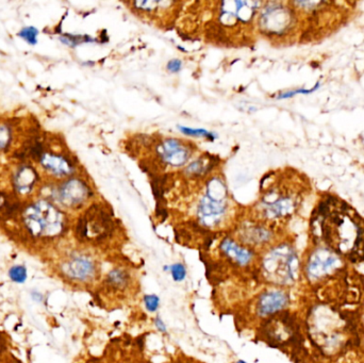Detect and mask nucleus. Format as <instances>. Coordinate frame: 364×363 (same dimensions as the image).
I'll list each match as a JSON object with an SVG mask.
<instances>
[{
    "mask_svg": "<svg viewBox=\"0 0 364 363\" xmlns=\"http://www.w3.org/2000/svg\"><path fill=\"white\" fill-rule=\"evenodd\" d=\"M40 175L38 171L32 166V165H22L14 173L13 187L15 190V193L18 195H28L34 191L36 183H39Z\"/></svg>",
    "mask_w": 364,
    "mask_h": 363,
    "instance_id": "nucleus-16",
    "label": "nucleus"
},
{
    "mask_svg": "<svg viewBox=\"0 0 364 363\" xmlns=\"http://www.w3.org/2000/svg\"><path fill=\"white\" fill-rule=\"evenodd\" d=\"M229 193L221 177L212 176L205 183V193L199 198L197 218L201 226L215 228L225 220L229 211Z\"/></svg>",
    "mask_w": 364,
    "mask_h": 363,
    "instance_id": "nucleus-4",
    "label": "nucleus"
},
{
    "mask_svg": "<svg viewBox=\"0 0 364 363\" xmlns=\"http://www.w3.org/2000/svg\"><path fill=\"white\" fill-rule=\"evenodd\" d=\"M236 363H246L245 361H243V360H240V361H238V362Z\"/></svg>",
    "mask_w": 364,
    "mask_h": 363,
    "instance_id": "nucleus-28",
    "label": "nucleus"
},
{
    "mask_svg": "<svg viewBox=\"0 0 364 363\" xmlns=\"http://www.w3.org/2000/svg\"><path fill=\"white\" fill-rule=\"evenodd\" d=\"M18 37L30 45L38 43L39 31L34 27H25L18 32Z\"/></svg>",
    "mask_w": 364,
    "mask_h": 363,
    "instance_id": "nucleus-21",
    "label": "nucleus"
},
{
    "mask_svg": "<svg viewBox=\"0 0 364 363\" xmlns=\"http://www.w3.org/2000/svg\"><path fill=\"white\" fill-rule=\"evenodd\" d=\"M170 271L172 274L173 279L177 282H184L187 277V269L184 264L175 263L170 267H164V271Z\"/></svg>",
    "mask_w": 364,
    "mask_h": 363,
    "instance_id": "nucleus-22",
    "label": "nucleus"
},
{
    "mask_svg": "<svg viewBox=\"0 0 364 363\" xmlns=\"http://www.w3.org/2000/svg\"><path fill=\"white\" fill-rule=\"evenodd\" d=\"M10 277L15 282H24L27 277L26 269L24 267H20V265L12 268L11 271H10Z\"/></svg>",
    "mask_w": 364,
    "mask_h": 363,
    "instance_id": "nucleus-24",
    "label": "nucleus"
},
{
    "mask_svg": "<svg viewBox=\"0 0 364 363\" xmlns=\"http://www.w3.org/2000/svg\"><path fill=\"white\" fill-rule=\"evenodd\" d=\"M62 271L69 279L86 282L94 279L97 273V265L92 258L82 253H76L62 265Z\"/></svg>",
    "mask_w": 364,
    "mask_h": 363,
    "instance_id": "nucleus-11",
    "label": "nucleus"
},
{
    "mask_svg": "<svg viewBox=\"0 0 364 363\" xmlns=\"http://www.w3.org/2000/svg\"><path fill=\"white\" fill-rule=\"evenodd\" d=\"M179 130H180L184 135L188 136V137L195 138H205L207 140L217 139V135L213 132L208 131V130L203 129V128H190L184 127V126H179Z\"/></svg>",
    "mask_w": 364,
    "mask_h": 363,
    "instance_id": "nucleus-19",
    "label": "nucleus"
},
{
    "mask_svg": "<svg viewBox=\"0 0 364 363\" xmlns=\"http://www.w3.org/2000/svg\"><path fill=\"white\" fill-rule=\"evenodd\" d=\"M267 178L256 206L259 220L274 223L291 218L311 190L309 179L296 170L278 171Z\"/></svg>",
    "mask_w": 364,
    "mask_h": 363,
    "instance_id": "nucleus-2",
    "label": "nucleus"
},
{
    "mask_svg": "<svg viewBox=\"0 0 364 363\" xmlns=\"http://www.w3.org/2000/svg\"><path fill=\"white\" fill-rule=\"evenodd\" d=\"M41 166L45 172L55 178L65 179L75 174L76 165L69 157L59 152H45L41 156Z\"/></svg>",
    "mask_w": 364,
    "mask_h": 363,
    "instance_id": "nucleus-12",
    "label": "nucleus"
},
{
    "mask_svg": "<svg viewBox=\"0 0 364 363\" xmlns=\"http://www.w3.org/2000/svg\"><path fill=\"white\" fill-rule=\"evenodd\" d=\"M166 70H168L170 73H178V72H180L181 70H182V62L178 59L170 60V61L168 62V65H166Z\"/></svg>",
    "mask_w": 364,
    "mask_h": 363,
    "instance_id": "nucleus-26",
    "label": "nucleus"
},
{
    "mask_svg": "<svg viewBox=\"0 0 364 363\" xmlns=\"http://www.w3.org/2000/svg\"><path fill=\"white\" fill-rule=\"evenodd\" d=\"M273 232L269 227L260 220H248L241 224L238 228V240L243 245L261 246L271 240Z\"/></svg>",
    "mask_w": 364,
    "mask_h": 363,
    "instance_id": "nucleus-13",
    "label": "nucleus"
},
{
    "mask_svg": "<svg viewBox=\"0 0 364 363\" xmlns=\"http://www.w3.org/2000/svg\"><path fill=\"white\" fill-rule=\"evenodd\" d=\"M156 154L164 164L180 168L192 156V143L186 144L176 138H166L156 146Z\"/></svg>",
    "mask_w": 364,
    "mask_h": 363,
    "instance_id": "nucleus-9",
    "label": "nucleus"
},
{
    "mask_svg": "<svg viewBox=\"0 0 364 363\" xmlns=\"http://www.w3.org/2000/svg\"><path fill=\"white\" fill-rule=\"evenodd\" d=\"M93 196L86 180L77 177L65 179L51 191L53 203L67 209H78Z\"/></svg>",
    "mask_w": 364,
    "mask_h": 363,
    "instance_id": "nucleus-8",
    "label": "nucleus"
},
{
    "mask_svg": "<svg viewBox=\"0 0 364 363\" xmlns=\"http://www.w3.org/2000/svg\"><path fill=\"white\" fill-rule=\"evenodd\" d=\"M289 304V296L283 291H267L259 296L257 313L259 317H267L283 310Z\"/></svg>",
    "mask_w": 364,
    "mask_h": 363,
    "instance_id": "nucleus-14",
    "label": "nucleus"
},
{
    "mask_svg": "<svg viewBox=\"0 0 364 363\" xmlns=\"http://www.w3.org/2000/svg\"><path fill=\"white\" fill-rule=\"evenodd\" d=\"M288 5V4H287ZM283 3H269L261 8L258 15V26L265 36H288L297 24L296 10Z\"/></svg>",
    "mask_w": 364,
    "mask_h": 363,
    "instance_id": "nucleus-6",
    "label": "nucleus"
},
{
    "mask_svg": "<svg viewBox=\"0 0 364 363\" xmlns=\"http://www.w3.org/2000/svg\"><path fill=\"white\" fill-rule=\"evenodd\" d=\"M25 229L36 239H55L67 230L65 212L48 199H39L29 204L22 211Z\"/></svg>",
    "mask_w": 364,
    "mask_h": 363,
    "instance_id": "nucleus-3",
    "label": "nucleus"
},
{
    "mask_svg": "<svg viewBox=\"0 0 364 363\" xmlns=\"http://www.w3.org/2000/svg\"><path fill=\"white\" fill-rule=\"evenodd\" d=\"M18 207L20 205L16 202L11 201L7 194L0 192V218H11L18 212Z\"/></svg>",
    "mask_w": 364,
    "mask_h": 363,
    "instance_id": "nucleus-18",
    "label": "nucleus"
},
{
    "mask_svg": "<svg viewBox=\"0 0 364 363\" xmlns=\"http://www.w3.org/2000/svg\"><path fill=\"white\" fill-rule=\"evenodd\" d=\"M318 84H316V88H312L311 90H296V91H290V92L283 93V94L278 95L277 98L283 99V98H289V97H293L294 95L296 94H310V93L314 92L316 88H318Z\"/></svg>",
    "mask_w": 364,
    "mask_h": 363,
    "instance_id": "nucleus-25",
    "label": "nucleus"
},
{
    "mask_svg": "<svg viewBox=\"0 0 364 363\" xmlns=\"http://www.w3.org/2000/svg\"><path fill=\"white\" fill-rule=\"evenodd\" d=\"M314 238L353 262L364 260V218L342 198L321 196L312 212Z\"/></svg>",
    "mask_w": 364,
    "mask_h": 363,
    "instance_id": "nucleus-1",
    "label": "nucleus"
},
{
    "mask_svg": "<svg viewBox=\"0 0 364 363\" xmlns=\"http://www.w3.org/2000/svg\"><path fill=\"white\" fill-rule=\"evenodd\" d=\"M155 325L156 327L158 328V330H159V331H161V333L166 334V331H168V329H166V325L163 323V321H162L161 317H156Z\"/></svg>",
    "mask_w": 364,
    "mask_h": 363,
    "instance_id": "nucleus-27",
    "label": "nucleus"
},
{
    "mask_svg": "<svg viewBox=\"0 0 364 363\" xmlns=\"http://www.w3.org/2000/svg\"><path fill=\"white\" fill-rule=\"evenodd\" d=\"M340 256L327 247H318L310 256L307 273L311 279H320L340 267Z\"/></svg>",
    "mask_w": 364,
    "mask_h": 363,
    "instance_id": "nucleus-10",
    "label": "nucleus"
},
{
    "mask_svg": "<svg viewBox=\"0 0 364 363\" xmlns=\"http://www.w3.org/2000/svg\"><path fill=\"white\" fill-rule=\"evenodd\" d=\"M13 135H12V129L5 124H0V152L6 150L11 145Z\"/></svg>",
    "mask_w": 364,
    "mask_h": 363,
    "instance_id": "nucleus-20",
    "label": "nucleus"
},
{
    "mask_svg": "<svg viewBox=\"0 0 364 363\" xmlns=\"http://www.w3.org/2000/svg\"><path fill=\"white\" fill-rule=\"evenodd\" d=\"M297 253L288 244L277 245L267 253L262 262L263 273L273 284L287 286L293 284L298 276Z\"/></svg>",
    "mask_w": 364,
    "mask_h": 363,
    "instance_id": "nucleus-5",
    "label": "nucleus"
},
{
    "mask_svg": "<svg viewBox=\"0 0 364 363\" xmlns=\"http://www.w3.org/2000/svg\"><path fill=\"white\" fill-rule=\"evenodd\" d=\"M106 284L111 290L124 292L130 284V275L126 270L113 269L107 276Z\"/></svg>",
    "mask_w": 364,
    "mask_h": 363,
    "instance_id": "nucleus-17",
    "label": "nucleus"
},
{
    "mask_svg": "<svg viewBox=\"0 0 364 363\" xmlns=\"http://www.w3.org/2000/svg\"><path fill=\"white\" fill-rule=\"evenodd\" d=\"M220 249L227 259L240 267H246L254 258V251L252 249L243 245L242 243L236 242L232 238L223 239L220 244Z\"/></svg>",
    "mask_w": 364,
    "mask_h": 363,
    "instance_id": "nucleus-15",
    "label": "nucleus"
},
{
    "mask_svg": "<svg viewBox=\"0 0 364 363\" xmlns=\"http://www.w3.org/2000/svg\"><path fill=\"white\" fill-rule=\"evenodd\" d=\"M144 305L149 312H155L158 310L160 305L159 296L155 294L145 295L144 296Z\"/></svg>",
    "mask_w": 364,
    "mask_h": 363,
    "instance_id": "nucleus-23",
    "label": "nucleus"
},
{
    "mask_svg": "<svg viewBox=\"0 0 364 363\" xmlns=\"http://www.w3.org/2000/svg\"><path fill=\"white\" fill-rule=\"evenodd\" d=\"M112 228L108 214L93 206L78 220L76 235L79 240L86 242H100L110 236Z\"/></svg>",
    "mask_w": 364,
    "mask_h": 363,
    "instance_id": "nucleus-7",
    "label": "nucleus"
}]
</instances>
